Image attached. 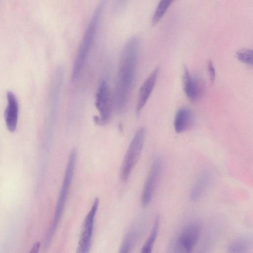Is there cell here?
Here are the masks:
<instances>
[{
  "label": "cell",
  "mask_w": 253,
  "mask_h": 253,
  "mask_svg": "<svg viewBox=\"0 0 253 253\" xmlns=\"http://www.w3.org/2000/svg\"><path fill=\"white\" fill-rule=\"evenodd\" d=\"M138 52V41L131 37L122 51L117 74L114 104L116 109L123 111L126 108L135 77Z\"/></svg>",
  "instance_id": "1"
},
{
  "label": "cell",
  "mask_w": 253,
  "mask_h": 253,
  "mask_svg": "<svg viewBox=\"0 0 253 253\" xmlns=\"http://www.w3.org/2000/svg\"><path fill=\"white\" fill-rule=\"evenodd\" d=\"M103 6V1L97 5L81 40L72 70L71 79L73 81L79 78L87 58L95 39Z\"/></svg>",
  "instance_id": "2"
},
{
  "label": "cell",
  "mask_w": 253,
  "mask_h": 253,
  "mask_svg": "<svg viewBox=\"0 0 253 253\" xmlns=\"http://www.w3.org/2000/svg\"><path fill=\"white\" fill-rule=\"evenodd\" d=\"M146 135L144 127H141L136 131L123 159L120 170L122 181L128 179L140 157Z\"/></svg>",
  "instance_id": "3"
},
{
  "label": "cell",
  "mask_w": 253,
  "mask_h": 253,
  "mask_svg": "<svg viewBox=\"0 0 253 253\" xmlns=\"http://www.w3.org/2000/svg\"><path fill=\"white\" fill-rule=\"evenodd\" d=\"M201 225L191 222L178 234L174 243L173 253H192L201 235Z\"/></svg>",
  "instance_id": "4"
},
{
  "label": "cell",
  "mask_w": 253,
  "mask_h": 253,
  "mask_svg": "<svg viewBox=\"0 0 253 253\" xmlns=\"http://www.w3.org/2000/svg\"><path fill=\"white\" fill-rule=\"evenodd\" d=\"M95 106L99 116L94 119L96 124L105 125L109 121L112 113V101L107 82L103 80L100 83L95 94Z\"/></svg>",
  "instance_id": "5"
},
{
  "label": "cell",
  "mask_w": 253,
  "mask_h": 253,
  "mask_svg": "<svg viewBox=\"0 0 253 253\" xmlns=\"http://www.w3.org/2000/svg\"><path fill=\"white\" fill-rule=\"evenodd\" d=\"M99 206V199L96 198L91 208L83 223L76 253H89L93 235L94 222Z\"/></svg>",
  "instance_id": "6"
},
{
  "label": "cell",
  "mask_w": 253,
  "mask_h": 253,
  "mask_svg": "<svg viewBox=\"0 0 253 253\" xmlns=\"http://www.w3.org/2000/svg\"><path fill=\"white\" fill-rule=\"evenodd\" d=\"M162 167L161 159L159 157L155 158L151 165L142 192L141 203L143 207H147L151 202L161 175Z\"/></svg>",
  "instance_id": "7"
},
{
  "label": "cell",
  "mask_w": 253,
  "mask_h": 253,
  "mask_svg": "<svg viewBox=\"0 0 253 253\" xmlns=\"http://www.w3.org/2000/svg\"><path fill=\"white\" fill-rule=\"evenodd\" d=\"M77 159V151L73 149L70 154L67 164L66 170L60 191L55 211L62 213L63 212L69 191L71 185L75 169Z\"/></svg>",
  "instance_id": "8"
},
{
  "label": "cell",
  "mask_w": 253,
  "mask_h": 253,
  "mask_svg": "<svg viewBox=\"0 0 253 253\" xmlns=\"http://www.w3.org/2000/svg\"><path fill=\"white\" fill-rule=\"evenodd\" d=\"M182 78L184 90L187 97L191 101H197L204 91L203 83L199 79L193 77L186 66L183 68Z\"/></svg>",
  "instance_id": "9"
},
{
  "label": "cell",
  "mask_w": 253,
  "mask_h": 253,
  "mask_svg": "<svg viewBox=\"0 0 253 253\" xmlns=\"http://www.w3.org/2000/svg\"><path fill=\"white\" fill-rule=\"evenodd\" d=\"M213 180V175L209 170L203 171L193 184L190 192V199L192 201L200 200L209 190Z\"/></svg>",
  "instance_id": "10"
},
{
  "label": "cell",
  "mask_w": 253,
  "mask_h": 253,
  "mask_svg": "<svg viewBox=\"0 0 253 253\" xmlns=\"http://www.w3.org/2000/svg\"><path fill=\"white\" fill-rule=\"evenodd\" d=\"M159 72V67L155 68L141 85L138 92L136 111L139 112L147 103L156 84Z\"/></svg>",
  "instance_id": "11"
},
{
  "label": "cell",
  "mask_w": 253,
  "mask_h": 253,
  "mask_svg": "<svg viewBox=\"0 0 253 253\" xmlns=\"http://www.w3.org/2000/svg\"><path fill=\"white\" fill-rule=\"evenodd\" d=\"M7 105L4 111V119L6 127L10 132H13L17 127L19 106L15 94L8 91L6 93Z\"/></svg>",
  "instance_id": "12"
},
{
  "label": "cell",
  "mask_w": 253,
  "mask_h": 253,
  "mask_svg": "<svg viewBox=\"0 0 253 253\" xmlns=\"http://www.w3.org/2000/svg\"><path fill=\"white\" fill-rule=\"evenodd\" d=\"M194 116L192 111L187 107H182L177 110L174 120V127L177 133H183L193 127Z\"/></svg>",
  "instance_id": "13"
},
{
  "label": "cell",
  "mask_w": 253,
  "mask_h": 253,
  "mask_svg": "<svg viewBox=\"0 0 253 253\" xmlns=\"http://www.w3.org/2000/svg\"><path fill=\"white\" fill-rule=\"evenodd\" d=\"M252 247V241L246 237L238 238L230 243L227 253H249Z\"/></svg>",
  "instance_id": "14"
},
{
  "label": "cell",
  "mask_w": 253,
  "mask_h": 253,
  "mask_svg": "<svg viewBox=\"0 0 253 253\" xmlns=\"http://www.w3.org/2000/svg\"><path fill=\"white\" fill-rule=\"evenodd\" d=\"M160 222V217L157 215L154 219L150 234L143 245L140 253H152L159 232Z\"/></svg>",
  "instance_id": "15"
},
{
  "label": "cell",
  "mask_w": 253,
  "mask_h": 253,
  "mask_svg": "<svg viewBox=\"0 0 253 253\" xmlns=\"http://www.w3.org/2000/svg\"><path fill=\"white\" fill-rule=\"evenodd\" d=\"M173 1L172 0H162L159 2L152 19L153 25L156 24L162 18Z\"/></svg>",
  "instance_id": "16"
},
{
  "label": "cell",
  "mask_w": 253,
  "mask_h": 253,
  "mask_svg": "<svg viewBox=\"0 0 253 253\" xmlns=\"http://www.w3.org/2000/svg\"><path fill=\"white\" fill-rule=\"evenodd\" d=\"M136 232L134 231L129 232L125 237L122 243L119 253H129L137 237Z\"/></svg>",
  "instance_id": "17"
},
{
  "label": "cell",
  "mask_w": 253,
  "mask_h": 253,
  "mask_svg": "<svg viewBox=\"0 0 253 253\" xmlns=\"http://www.w3.org/2000/svg\"><path fill=\"white\" fill-rule=\"evenodd\" d=\"M236 58L242 62L252 66L253 63V50L249 48H242L236 52Z\"/></svg>",
  "instance_id": "18"
},
{
  "label": "cell",
  "mask_w": 253,
  "mask_h": 253,
  "mask_svg": "<svg viewBox=\"0 0 253 253\" xmlns=\"http://www.w3.org/2000/svg\"><path fill=\"white\" fill-rule=\"evenodd\" d=\"M207 69L211 83L213 84L215 79V70L212 62L209 60L207 62Z\"/></svg>",
  "instance_id": "19"
},
{
  "label": "cell",
  "mask_w": 253,
  "mask_h": 253,
  "mask_svg": "<svg viewBox=\"0 0 253 253\" xmlns=\"http://www.w3.org/2000/svg\"><path fill=\"white\" fill-rule=\"evenodd\" d=\"M40 245H41L40 242H38L35 243L33 245L29 253H38L40 250Z\"/></svg>",
  "instance_id": "20"
}]
</instances>
